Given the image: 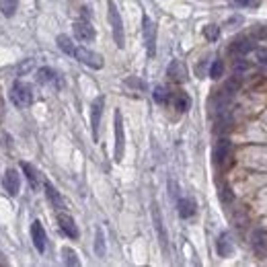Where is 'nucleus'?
<instances>
[{
	"label": "nucleus",
	"instance_id": "9",
	"mask_svg": "<svg viewBox=\"0 0 267 267\" xmlns=\"http://www.w3.org/2000/svg\"><path fill=\"white\" fill-rule=\"evenodd\" d=\"M31 240H33V247L37 249V253H45V247H48V237H45V230L41 226L39 220L31 224Z\"/></svg>",
	"mask_w": 267,
	"mask_h": 267
},
{
	"label": "nucleus",
	"instance_id": "26",
	"mask_svg": "<svg viewBox=\"0 0 267 267\" xmlns=\"http://www.w3.org/2000/svg\"><path fill=\"white\" fill-rule=\"evenodd\" d=\"M204 37L208 41H216L220 37V27L218 25H206L204 27Z\"/></svg>",
	"mask_w": 267,
	"mask_h": 267
},
{
	"label": "nucleus",
	"instance_id": "11",
	"mask_svg": "<svg viewBox=\"0 0 267 267\" xmlns=\"http://www.w3.org/2000/svg\"><path fill=\"white\" fill-rule=\"evenodd\" d=\"M152 222H154V228H156V235H158V240H160V247L167 251V247H169V237H167L165 224H162V216H160V210H158L156 204H152Z\"/></svg>",
	"mask_w": 267,
	"mask_h": 267
},
{
	"label": "nucleus",
	"instance_id": "17",
	"mask_svg": "<svg viewBox=\"0 0 267 267\" xmlns=\"http://www.w3.org/2000/svg\"><path fill=\"white\" fill-rule=\"evenodd\" d=\"M37 83L39 85H60V74L52 68H39L37 70Z\"/></svg>",
	"mask_w": 267,
	"mask_h": 267
},
{
	"label": "nucleus",
	"instance_id": "8",
	"mask_svg": "<svg viewBox=\"0 0 267 267\" xmlns=\"http://www.w3.org/2000/svg\"><path fill=\"white\" fill-rule=\"evenodd\" d=\"M2 187L10 197H17L19 189H21V177L15 169H6L4 173V179H2Z\"/></svg>",
	"mask_w": 267,
	"mask_h": 267
},
{
	"label": "nucleus",
	"instance_id": "23",
	"mask_svg": "<svg viewBox=\"0 0 267 267\" xmlns=\"http://www.w3.org/2000/svg\"><path fill=\"white\" fill-rule=\"evenodd\" d=\"M56 43H58V48H60V50H62L66 56H70V58H72V54H74V48H76V45H74V41H72L70 37H68V35H58Z\"/></svg>",
	"mask_w": 267,
	"mask_h": 267
},
{
	"label": "nucleus",
	"instance_id": "13",
	"mask_svg": "<svg viewBox=\"0 0 267 267\" xmlns=\"http://www.w3.org/2000/svg\"><path fill=\"white\" fill-rule=\"evenodd\" d=\"M230 148H232V144H230V140H226V138H220V140L216 142V146H214V152H212V156H214V162H216V165H222V162L228 158V154H230Z\"/></svg>",
	"mask_w": 267,
	"mask_h": 267
},
{
	"label": "nucleus",
	"instance_id": "18",
	"mask_svg": "<svg viewBox=\"0 0 267 267\" xmlns=\"http://www.w3.org/2000/svg\"><path fill=\"white\" fill-rule=\"evenodd\" d=\"M230 50L235 52V54H238V56H247L249 52H253V50H255V45L251 43V39L240 37V39H237L235 43L230 45Z\"/></svg>",
	"mask_w": 267,
	"mask_h": 267
},
{
	"label": "nucleus",
	"instance_id": "5",
	"mask_svg": "<svg viewBox=\"0 0 267 267\" xmlns=\"http://www.w3.org/2000/svg\"><path fill=\"white\" fill-rule=\"evenodd\" d=\"M123 152H125V134H123V121H121V111L115 109V162L123 160Z\"/></svg>",
	"mask_w": 267,
	"mask_h": 267
},
{
	"label": "nucleus",
	"instance_id": "27",
	"mask_svg": "<svg viewBox=\"0 0 267 267\" xmlns=\"http://www.w3.org/2000/svg\"><path fill=\"white\" fill-rule=\"evenodd\" d=\"M222 72H224V62L222 60H214L212 66H210V78L218 80L220 76H222Z\"/></svg>",
	"mask_w": 267,
	"mask_h": 267
},
{
	"label": "nucleus",
	"instance_id": "10",
	"mask_svg": "<svg viewBox=\"0 0 267 267\" xmlns=\"http://www.w3.org/2000/svg\"><path fill=\"white\" fill-rule=\"evenodd\" d=\"M58 224H60V228L64 230V235L68 237V238H78L80 237V232H78V226H76V222H74V218L72 216H68V214H64V212H58Z\"/></svg>",
	"mask_w": 267,
	"mask_h": 267
},
{
	"label": "nucleus",
	"instance_id": "22",
	"mask_svg": "<svg viewBox=\"0 0 267 267\" xmlns=\"http://www.w3.org/2000/svg\"><path fill=\"white\" fill-rule=\"evenodd\" d=\"M189 107H191V99L187 97V92H183V90L175 92V109L185 113V111H189Z\"/></svg>",
	"mask_w": 267,
	"mask_h": 267
},
{
	"label": "nucleus",
	"instance_id": "15",
	"mask_svg": "<svg viewBox=\"0 0 267 267\" xmlns=\"http://www.w3.org/2000/svg\"><path fill=\"white\" fill-rule=\"evenodd\" d=\"M216 251H218L220 257H228V255H232V251H235V245H232V237L228 235V232H220V235H218Z\"/></svg>",
	"mask_w": 267,
	"mask_h": 267
},
{
	"label": "nucleus",
	"instance_id": "20",
	"mask_svg": "<svg viewBox=\"0 0 267 267\" xmlns=\"http://www.w3.org/2000/svg\"><path fill=\"white\" fill-rule=\"evenodd\" d=\"M152 99H154L156 105H167L169 99H171V92H169V89H167V87L156 85V87H154V90H152Z\"/></svg>",
	"mask_w": 267,
	"mask_h": 267
},
{
	"label": "nucleus",
	"instance_id": "29",
	"mask_svg": "<svg viewBox=\"0 0 267 267\" xmlns=\"http://www.w3.org/2000/svg\"><path fill=\"white\" fill-rule=\"evenodd\" d=\"M232 4H237V6H251V4H255V0H232Z\"/></svg>",
	"mask_w": 267,
	"mask_h": 267
},
{
	"label": "nucleus",
	"instance_id": "6",
	"mask_svg": "<svg viewBox=\"0 0 267 267\" xmlns=\"http://www.w3.org/2000/svg\"><path fill=\"white\" fill-rule=\"evenodd\" d=\"M103 107H105V97H97L90 103V130H92V140H99V125H101V115Z\"/></svg>",
	"mask_w": 267,
	"mask_h": 267
},
{
	"label": "nucleus",
	"instance_id": "3",
	"mask_svg": "<svg viewBox=\"0 0 267 267\" xmlns=\"http://www.w3.org/2000/svg\"><path fill=\"white\" fill-rule=\"evenodd\" d=\"M72 58H74V60H78V62H83L85 66L92 68V70H101L103 64H105V62H103V56L101 54L92 52L89 48H83V45H76Z\"/></svg>",
	"mask_w": 267,
	"mask_h": 267
},
{
	"label": "nucleus",
	"instance_id": "16",
	"mask_svg": "<svg viewBox=\"0 0 267 267\" xmlns=\"http://www.w3.org/2000/svg\"><path fill=\"white\" fill-rule=\"evenodd\" d=\"M43 189H45V195H48V200H50V204L56 208L58 212H62L64 208H66V204H64V200H62V195L58 193V189L54 187V185L50 183V181H45L43 183Z\"/></svg>",
	"mask_w": 267,
	"mask_h": 267
},
{
	"label": "nucleus",
	"instance_id": "1",
	"mask_svg": "<svg viewBox=\"0 0 267 267\" xmlns=\"http://www.w3.org/2000/svg\"><path fill=\"white\" fill-rule=\"evenodd\" d=\"M107 17H109V25H111V31H113V41L119 50H123V45H125L123 21H121V15L118 10V4H115L113 0H107Z\"/></svg>",
	"mask_w": 267,
	"mask_h": 267
},
{
	"label": "nucleus",
	"instance_id": "7",
	"mask_svg": "<svg viewBox=\"0 0 267 267\" xmlns=\"http://www.w3.org/2000/svg\"><path fill=\"white\" fill-rule=\"evenodd\" d=\"M72 27H74V37H76L78 41H83V43L95 41L97 31H95V27H92L89 21H74Z\"/></svg>",
	"mask_w": 267,
	"mask_h": 267
},
{
	"label": "nucleus",
	"instance_id": "4",
	"mask_svg": "<svg viewBox=\"0 0 267 267\" xmlns=\"http://www.w3.org/2000/svg\"><path fill=\"white\" fill-rule=\"evenodd\" d=\"M142 35H144V45H146L148 56L154 58V54H156V25L148 15L142 17Z\"/></svg>",
	"mask_w": 267,
	"mask_h": 267
},
{
	"label": "nucleus",
	"instance_id": "2",
	"mask_svg": "<svg viewBox=\"0 0 267 267\" xmlns=\"http://www.w3.org/2000/svg\"><path fill=\"white\" fill-rule=\"evenodd\" d=\"M10 101H13V105L19 107V109L29 107L31 103H33L31 87L27 83H21V80H17V83L13 85V89H10Z\"/></svg>",
	"mask_w": 267,
	"mask_h": 267
},
{
	"label": "nucleus",
	"instance_id": "24",
	"mask_svg": "<svg viewBox=\"0 0 267 267\" xmlns=\"http://www.w3.org/2000/svg\"><path fill=\"white\" fill-rule=\"evenodd\" d=\"M19 8V0H0V13H2L4 17H15Z\"/></svg>",
	"mask_w": 267,
	"mask_h": 267
},
{
	"label": "nucleus",
	"instance_id": "12",
	"mask_svg": "<svg viewBox=\"0 0 267 267\" xmlns=\"http://www.w3.org/2000/svg\"><path fill=\"white\" fill-rule=\"evenodd\" d=\"M167 76L173 80V83H185V80H187V68H185L183 62L173 60L167 68Z\"/></svg>",
	"mask_w": 267,
	"mask_h": 267
},
{
	"label": "nucleus",
	"instance_id": "21",
	"mask_svg": "<svg viewBox=\"0 0 267 267\" xmlns=\"http://www.w3.org/2000/svg\"><path fill=\"white\" fill-rule=\"evenodd\" d=\"M95 253H97V257H105V253H107V249H105V235H103L101 226H97V230H95Z\"/></svg>",
	"mask_w": 267,
	"mask_h": 267
},
{
	"label": "nucleus",
	"instance_id": "19",
	"mask_svg": "<svg viewBox=\"0 0 267 267\" xmlns=\"http://www.w3.org/2000/svg\"><path fill=\"white\" fill-rule=\"evenodd\" d=\"M21 169H23V173H25V177H27V181H29V185H31V189H37V187H39V181H37V171H35V167H33L31 162H21Z\"/></svg>",
	"mask_w": 267,
	"mask_h": 267
},
{
	"label": "nucleus",
	"instance_id": "28",
	"mask_svg": "<svg viewBox=\"0 0 267 267\" xmlns=\"http://www.w3.org/2000/svg\"><path fill=\"white\" fill-rule=\"evenodd\" d=\"M255 54H257V62H259L263 68H267V50H263V48L259 50V48H257V50H255Z\"/></svg>",
	"mask_w": 267,
	"mask_h": 267
},
{
	"label": "nucleus",
	"instance_id": "25",
	"mask_svg": "<svg viewBox=\"0 0 267 267\" xmlns=\"http://www.w3.org/2000/svg\"><path fill=\"white\" fill-rule=\"evenodd\" d=\"M62 257H64V263H66V265H70V267L80 265V259H78L76 251H74V249H70V247H64V249H62Z\"/></svg>",
	"mask_w": 267,
	"mask_h": 267
},
{
	"label": "nucleus",
	"instance_id": "14",
	"mask_svg": "<svg viewBox=\"0 0 267 267\" xmlns=\"http://www.w3.org/2000/svg\"><path fill=\"white\" fill-rule=\"evenodd\" d=\"M177 212H179V216H181L183 220L193 218L195 212H197V204H195V200H191V197H181V200L177 202Z\"/></svg>",
	"mask_w": 267,
	"mask_h": 267
}]
</instances>
